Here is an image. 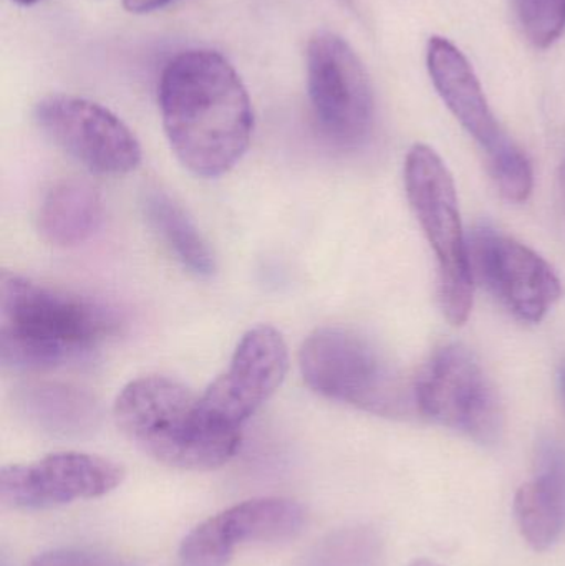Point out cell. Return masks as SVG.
Listing matches in <instances>:
<instances>
[{
  "mask_svg": "<svg viewBox=\"0 0 565 566\" xmlns=\"http://www.w3.org/2000/svg\"><path fill=\"white\" fill-rule=\"evenodd\" d=\"M163 126L179 161L201 178L231 171L251 145L254 112L234 66L212 50H186L159 80Z\"/></svg>",
  "mask_w": 565,
  "mask_h": 566,
  "instance_id": "1",
  "label": "cell"
},
{
  "mask_svg": "<svg viewBox=\"0 0 565 566\" xmlns=\"http://www.w3.org/2000/svg\"><path fill=\"white\" fill-rule=\"evenodd\" d=\"M98 302L15 274L0 281V361L12 371H43L86 355L116 329Z\"/></svg>",
  "mask_w": 565,
  "mask_h": 566,
  "instance_id": "2",
  "label": "cell"
},
{
  "mask_svg": "<svg viewBox=\"0 0 565 566\" xmlns=\"http://www.w3.org/2000/svg\"><path fill=\"white\" fill-rule=\"evenodd\" d=\"M113 416L136 448L168 468L212 471L241 446L242 432L216 421L201 395L166 376L133 379L116 398Z\"/></svg>",
  "mask_w": 565,
  "mask_h": 566,
  "instance_id": "3",
  "label": "cell"
},
{
  "mask_svg": "<svg viewBox=\"0 0 565 566\" xmlns=\"http://www.w3.org/2000/svg\"><path fill=\"white\" fill-rule=\"evenodd\" d=\"M299 366L308 388L332 401L384 418L414 411L411 385L360 333L337 326L315 329L302 345Z\"/></svg>",
  "mask_w": 565,
  "mask_h": 566,
  "instance_id": "4",
  "label": "cell"
},
{
  "mask_svg": "<svg viewBox=\"0 0 565 566\" xmlns=\"http://www.w3.org/2000/svg\"><path fill=\"white\" fill-rule=\"evenodd\" d=\"M405 186L437 255L441 308L451 325H463L473 308L474 277L453 176L430 146L415 145L405 161Z\"/></svg>",
  "mask_w": 565,
  "mask_h": 566,
  "instance_id": "5",
  "label": "cell"
},
{
  "mask_svg": "<svg viewBox=\"0 0 565 566\" xmlns=\"http://www.w3.org/2000/svg\"><path fill=\"white\" fill-rule=\"evenodd\" d=\"M415 408L425 418L493 444L503 431V409L477 356L464 346H441L414 385Z\"/></svg>",
  "mask_w": 565,
  "mask_h": 566,
  "instance_id": "6",
  "label": "cell"
},
{
  "mask_svg": "<svg viewBox=\"0 0 565 566\" xmlns=\"http://www.w3.org/2000/svg\"><path fill=\"white\" fill-rule=\"evenodd\" d=\"M307 90L321 132L334 145L355 148L370 135L374 90L364 63L342 36L318 32L307 45Z\"/></svg>",
  "mask_w": 565,
  "mask_h": 566,
  "instance_id": "7",
  "label": "cell"
},
{
  "mask_svg": "<svg viewBox=\"0 0 565 566\" xmlns=\"http://www.w3.org/2000/svg\"><path fill=\"white\" fill-rule=\"evenodd\" d=\"M35 122L46 138L95 175H128L142 163L132 129L98 103L50 95L36 105Z\"/></svg>",
  "mask_w": 565,
  "mask_h": 566,
  "instance_id": "8",
  "label": "cell"
},
{
  "mask_svg": "<svg viewBox=\"0 0 565 566\" xmlns=\"http://www.w3.org/2000/svg\"><path fill=\"white\" fill-rule=\"evenodd\" d=\"M112 459L83 452H56L0 471V501L15 511H49L75 501L98 499L125 481Z\"/></svg>",
  "mask_w": 565,
  "mask_h": 566,
  "instance_id": "9",
  "label": "cell"
},
{
  "mask_svg": "<svg viewBox=\"0 0 565 566\" xmlns=\"http://www.w3.org/2000/svg\"><path fill=\"white\" fill-rule=\"evenodd\" d=\"M473 277L523 322L540 323L563 295L554 269L537 252L490 228L468 241Z\"/></svg>",
  "mask_w": 565,
  "mask_h": 566,
  "instance_id": "10",
  "label": "cell"
},
{
  "mask_svg": "<svg viewBox=\"0 0 565 566\" xmlns=\"http://www.w3.org/2000/svg\"><path fill=\"white\" fill-rule=\"evenodd\" d=\"M289 352L284 336L271 325L249 329L228 368L201 395L206 411L226 428L242 426L261 409L284 382Z\"/></svg>",
  "mask_w": 565,
  "mask_h": 566,
  "instance_id": "11",
  "label": "cell"
},
{
  "mask_svg": "<svg viewBox=\"0 0 565 566\" xmlns=\"http://www.w3.org/2000/svg\"><path fill=\"white\" fill-rule=\"evenodd\" d=\"M305 509L292 499H252L192 528L181 547V566H228L242 545L281 544L305 527Z\"/></svg>",
  "mask_w": 565,
  "mask_h": 566,
  "instance_id": "12",
  "label": "cell"
},
{
  "mask_svg": "<svg viewBox=\"0 0 565 566\" xmlns=\"http://www.w3.org/2000/svg\"><path fill=\"white\" fill-rule=\"evenodd\" d=\"M428 70L454 118L486 153L493 151L506 135L501 132L467 56L450 40L433 36L428 43Z\"/></svg>",
  "mask_w": 565,
  "mask_h": 566,
  "instance_id": "13",
  "label": "cell"
},
{
  "mask_svg": "<svg viewBox=\"0 0 565 566\" xmlns=\"http://www.w3.org/2000/svg\"><path fill=\"white\" fill-rule=\"evenodd\" d=\"M514 512L534 551H547L559 541L565 527V454L559 449H544L540 471L517 491Z\"/></svg>",
  "mask_w": 565,
  "mask_h": 566,
  "instance_id": "14",
  "label": "cell"
},
{
  "mask_svg": "<svg viewBox=\"0 0 565 566\" xmlns=\"http://www.w3.org/2000/svg\"><path fill=\"white\" fill-rule=\"evenodd\" d=\"M103 219V202L98 189L83 179L56 182L39 212V231L50 244L75 248L88 241Z\"/></svg>",
  "mask_w": 565,
  "mask_h": 566,
  "instance_id": "15",
  "label": "cell"
},
{
  "mask_svg": "<svg viewBox=\"0 0 565 566\" xmlns=\"http://www.w3.org/2000/svg\"><path fill=\"white\" fill-rule=\"evenodd\" d=\"M23 415L53 434H82L95 426L98 405L90 392L60 382H35L17 395Z\"/></svg>",
  "mask_w": 565,
  "mask_h": 566,
  "instance_id": "16",
  "label": "cell"
},
{
  "mask_svg": "<svg viewBox=\"0 0 565 566\" xmlns=\"http://www.w3.org/2000/svg\"><path fill=\"white\" fill-rule=\"evenodd\" d=\"M145 212L149 224L189 272L198 277L215 274V252L181 205L166 192L151 191L146 195Z\"/></svg>",
  "mask_w": 565,
  "mask_h": 566,
  "instance_id": "17",
  "label": "cell"
},
{
  "mask_svg": "<svg viewBox=\"0 0 565 566\" xmlns=\"http://www.w3.org/2000/svg\"><path fill=\"white\" fill-rule=\"evenodd\" d=\"M490 171L501 195L511 202H524L533 192V166L526 153L504 138L493 151L488 153Z\"/></svg>",
  "mask_w": 565,
  "mask_h": 566,
  "instance_id": "18",
  "label": "cell"
},
{
  "mask_svg": "<svg viewBox=\"0 0 565 566\" xmlns=\"http://www.w3.org/2000/svg\"><path fill=\"white\" fill-rule=\"evenodd\" d=\"M517 17L537 49L553 45L565 30V0H516Z\"/></svg>",
  "mask_w": 565,
  "mask_h": 566,
  "instance_id": "19",
  "label": "cell"
},
{
  "mask_svg": "<svg viewBox=\"0 0 565 566\" xmlns=\"http://www.w3.org/2000/svg\"><path fill=\"white\" fill-rule=\"evenodd\" d=\"M30 566H123L105 555L82 551H56L40 555Z\"/></svg>",
  "mask_w": 565,
  "mask_h": 566,
  "instance_id": "20",
  "label": "cell"
},
{
  "mask_svg": "<svg viewBox=\"0 0 565 566\" xmlns=\"http://www.w3.org/2000/svg\"><path fill=\"white\" fill-rule=\"evenodd\" d=\"M172 0H123V7L129 13H149L171 3Z\"/></svg>",
  "mask_w": 565,
  "mask_h": 566,
  "instance_id": "21",
  "label": "cell"
},
{
  "mask_svg": "<svg viewBox=\"0 0 565 566\" xmlns=\"http://www.w3.org/2000/svg\"><path fill=\"white\" fill-rule=\"evenodd\" d=\"M559 389H561V396H563V401L565 406V359L563 361V365H561L559 368Z\"/></svg>",
  "mask_w": 565,
  "mask_h": 566,
  "instance_id": "22",
  "label": "cell"
},
{
  "mask_svg": "<svg viewBox=\"0 0 565 566\" xmlns=\"http://www.w3.org/2000/svg\"><path fill=\"white\" fill-rule=\"evenodd\" d=\"M559 186H561V191H563V198H564V202H565V165H563V168H561V171H559Z\"/></svg>",
  "mask_w": 565,
  "mask_h": 566,
  "instance_id": "23",
  "label": "cell"
},
{
  "mask_svg": "<svg viewBox=\"0 0 565 566\" xmlns=\"http://www.w3.org/2000/svg\"><path fill=\"white\" fill-rule=\"evenodd\" d=\"M410 566H440L438 564H435V562L431 560H417L414 562Z\"/></svg>",
  "mask_w": 565,
  "mask_h": 566,
  "instance_id": "24",
  "label": "cell"
},
{
  "mask_svg": "<svg viewBox=\"0 0 565 566\" xmlns=\"http://www.w3.org/2000/svg\"><path fill=\"white\" fill-rule=\"evenodd\" d=\"M19 6H33V3L40 2V0H13Z\"/></svg>",
  "mask_w": 565,
  "mask_h": 566,
  "instance_id": "25",
  "label": "cell"
}]
</instances>
